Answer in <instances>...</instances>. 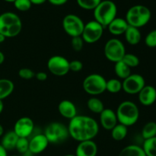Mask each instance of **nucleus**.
<instances>
[{"label":"nucleus","instance_id":"0eeeda50","mask_svg":"<svg viewBox=\"0 0 156 156\" xmlns=\"http://www.w3.org/2000/svg\"><path fill=\"white\" fill-rule=\"evenodd\" d=\"M107 80L103 76L98 73L88 75L82 82L83 89L87 94L97 96L106 91Z\"/></svg>","mask_w":156,"mask_h":156},{"label":"nucleus","instance_id":"c756f323","mask_svg":"<svg viewBox=\"0 0 156 156\" xmlns=\"http://www.w3.org/2000/svg\"><path fill=\"white\" fill-rule=\"evenodd\" d=\"M122 61L130 69L136 68L140 63V58L133 53H126L122 59Z\"/></svg>","mask_w":156,"mask_h":156},{"label":"nucleus","instance_id":"423d86ee","mask_svg":"<svg viewBox=\"0 0 156 156\" xmlns=\"http://www.w3.org/2000/svg\"><path fill=\"white\" fill-rule=\"evenodd\" d=\"M44 134L49 143L52 144H60L66 141L69 137L68 126L59 122L49 123L45 127Z\"/></svg>","mask_w":156,"mask_h":156},{"label":"nucleus","instance_id":"4468645a","mask_svg":"<svg viewBox=\"0 0 156 156\" xmlns=\"http://www.w3.org/2000/svg\"><path fill=\"white\" fill-rule=\"evenodd\" d=\"M49 141L44 133H37L29 138V151L34 155L42 153L48 147Z\"/></svg>","mask_w":156,"mask_h":156},{"label":"nucleus","instance_id":"7c9ffc66","mask_svg":"<svg viewBox=\"0 0 156 156\" xmlns=\"http://www.w3.org/2000/svg\"><path fill=\"white\" fill-rule=\"evenodd\" d=\"M102 0H76L77 4L85 10H94Z\"/></svg>","mask_w":156,"mask_h":156},{"label":"nucleus","instance_id":"f704fd0d","mask_svg":"<svg viewBox=\"0 0 156 156\" xmlns=\"http://www.w3.org/2000/svg\"><path fill=\"white\" fill-rule=\"evenodd\" d=\"M18 76L24 80H30L35 77V73L29 68H22L18 71Z\"/></svg>","mask_w":156,"mask_h":156},{"label":"nucleus","instance_id":"f3484780","mask_svg":"<svg viewBox=\"0 0 156 156\" xmlns=\"http://www.w3.org/2000/svg\"><path fill=\"white\" fill-rule=\"evenodd\" d=\"M98 146L94 140L79 143L76 149V156H97Z\"/></svg>","mask_w":156,"mask_h":156},{"label":"nucleus","instance_id":"1a4fd4ad","mask_svg":"<svg viewBox=\"0 0 156 156\" xmlns=\"http://www.w3.org/2000/svg\"><path fill=\"white\" fill-rule=\"evenodd\" d=\"M62 28L71 37L82 36L85 23L82 18L74 14L66 15L62 19Z\"/></svg>","mask_w":156,"mask_h":156},{"label":"nucleus","instance_id":"a19ab883","mask_svg":"<svg viewBox=\"0 0 156 156\" xmlns=\"http://www.w3.org/2000/svg\"><path fill=\"white\" fill-rule=\"evenodd\" d=\"M0 156H8V151L0 144Z\"/></svg>","mask_w":156,"mask_h":156},{"label":"nucleus","instance_id":"dca6fc26","mask_svg":"<svg viewBox=\"0 0 156 156\" xmlns=\"http://www.w3.org/2000/svg\"><path fill=\"white\" fill-rule=\"evenodd\" d=\"M138 99L143 106H151L156 101V88L152 85H146L138 94Z\"/></svg>","mask_w":156,"mask_h":156},{"label":"nucleus","instance_id":"f8f14e48","mask_svg":"<svg viewBox=\"0 0 156 156\" xmlns=\"http://www.w3.org/2000/svg\"><path fill=\"white\" fill-rule=\"evenodd\" d=\"M123 91L128 94H138L146 85L144 77L140 74H130L122 82Z\"/></svg>","mask_w":156,"mask_h":156},{"label":"nucleus","instance_id":"de8ad7c7","mask_svg":"<svg viewBox=\"0 0 156 156\" xmlns=\"http://www.w3.org/2000/svg\"><path fill=\"white\" fill-rule=\"evenodd\" d=\"M4 1L7 2H14L15 0H4Z\"/></svg>","mask_w":156,"mask_h":156},{"label":"nucleus","instance_id":"8fccbe9b","mask_svg":"<svg viewBox=\"0 0 156 156\" xmlns=\"http://www.w3.org/2000/svg\"><path fill=\"white\" fill-rule=\"evenodd\" d=\"M12 156H21V155H12Z\"/></svg>","mask_w":156,"mask_h":156},{"label":"nucleus","instance_id":"ea45409f","mask_svg":"<svg viewBox=\"0 0 156 156\" xmlns=\"http://www.w3.org/2000/svg\"><path fill=\"white\" fill-rule=\"evenodd\" d=\"M47 1V0H30V2H31L32 5H37L44 4V3L46 2Z\"/></svg>","mask_w":156,"mask_h":156},{"label":"nucleus","instance_id":"20e7f679","mask_svg":"<svg viewBox=\"0 0 156 156\" xmlns=\"http://www.w3.org/2000/svg\"><path fill=\"white\" fill-rule=\"evenodd\" d=\"M151 17L152 12L149 8L143 5H136L128 9L125 19L129 26L140 29L149 22Z\"/></svg>","mask_w":156,"mask_h":156},{"label":"nucleus","instance_id":"6e6552de","mask_svg":"<svg viewBox=\"0 0 156 156\" xmlns=\"http://www.w3.org/2000/svg\"><path fill=\"white\" fill-rule=\"evenodd\" d=\"M104 53L108 61L116 63L121 61L126 53L124 44L120 40L111 38L105 44Z\"/></svg>","mask_w":156,"mask_h":156},{"label":"nucleus","instance_id":"09e8293b","mask_svg":"<svg viewBox=\"0 0 156 156\" xmlns=\"http://www.w3.org/2000/svg\"><path fill=\"white\" fill-rule=\"evenodd\" d=\"M64 156H76V155H71V154H68V155H66Z\"/></svg>","mask_w":156,"mask_h":156},{"label":"nucleus","instance_id":"5701e85b","mask_svg":"<svg viewBox=\"0 0 156 156\" xmlns=\"http://www.w3.org/2000/svg\"><path fill=\"white\" fill-rule=\"evenodd\" d=\"M118 156H146L142 146L137 145H129L123 148Z\"/></svg>","mask_w":156,"mask_h":156},{"label":"nucleus","instance_id":"b1692460","mask_svg":"<svg viewBox=\"0 0 156 156\" xmlns=\"http://www.w3.org/2000/svg\"><path fill=\"white\" fill-rule=\"evenodd\" d=\"M111 137L115 141H122L126 137L128 134V127L121 124L117 123L114 128L111 130Z\"/></svg>","mask_w":156,"mask_h":156},{"label":"nucleus","instance_id":"c03bdc74","mask_svg":"<svg viewBox=\"0 0 156 156\" xmlns=\"http://www.w3.org/2000/svg\"><path fill=\"white\" fill-rule=\"evenodd\" d=\"M3 110H4V103L2 100H0V114L2 113Z\"/></svg>","mask_w":156,"mask_h":156},{"label":"nucleus","instance_id":"37998d69","mask_svg":"<svg viewBox=\"0 0 156 156\" xmlns=\"http://www.w3.org/2000/svg\"><path fill=\"white\" fill-rule=\"evenodd\" d=\"M35 155H34L33 153H32L31 152H30V151H27L26 152H24V154H22L21 156H34Z\"/></svg>","mask_w":156,"mask_h":156},{"label":"nucleus","instance_id":"2eb2a0df","mask_svg":"<svg viewBox=\"0 0 156 156\" xmlns=\"http://www.w3.org/2000/svg\"><path fill=\"white\" fill-rule=\"evenodd\" d=\"M99 120L101 126L106 130L111 131L118 123L116 112L111 108H105L99 114Z\"/></svg>","mask_w":156,"mask_h":156},{"label":"nucleus","instance_id":"a18cd8bd","mask_svg":"<svg viewBox=\"0 0 156 156\" xmlns=\"http://www.w3.org/2000/svg\"><path fill=\"white\" fill-rule=\"evenodd\" d=\"M3 134H4V128H3L2 125L0 123V137L2 136Z\"/></svg>","mask_w":156,"mask_h":156},{"label":"nucleus","instance_id":"412c9836","mask_svg":"<svg viewBox=\"0 0 156 156\" xmlns=\"http://www.w3.org/2000/svg\"><path fill=\"white\" fill-rule=\"evenodd\" d=\"M125 40L130 45H137L140 43L142 39V34L140 29L129 26L124 33Z\"/></svg>","mask_w":156,"mask_h":156},{"label":"nucleus","instance_id":"4be33fe9","mask_svg":"<svg viewBox=\"0 0 156 156\" xmlns=\"http://www.w3.org/2000/svg\"><path fill=\"white\" fill-rule=\"evenodd\" d=\"M15 89L13 82L9 79H0V100H4L12 94Z\"/></svg>","mask_w":156,"mask_h":156},{"label":"nucleus","instance_id":"a878e982","mask_svg":"<svg viewBox=\"0 0 156 156\" xmlns=\"http://www.w3.org/2000/svg\"><path fill=\"white\" fill-rule=\"evenodd\" d=\"M114 72L119 79H125L131 74V69L126 66L123 61H120L115 63L114 66Z\"/></svg>","mask_w":156,"mask_h":156},{"label":"nucleus","instance_id":"58836bf2","mask_svg":"<svg viewBox=\"0 0 156 156\" xmlns=\"http://www.w3.org/2000/svg\"><path fill=\"white\" fill-rule=\"evenodd\" d=\"M50 4L53 5L60 6L62 5L66 4L68 2V0H47Z\"/></svg>","mask_w":156,"mask_h":156},{"label":"nucleus","instance_id":"a211bd4d","mask_svg":"<svg viewBox=\"0 0 156 156\" xmlns=\"http://www.w3.org/2000/svg\"><path fill=\"white\" fill-rule=\"evenodd\" d=\"M58 111L64 118L72 120L77 114V108L73 101L69 100H63L58 105Z\"/></svg>","mask_w":156,"mask_h":156},{"label":"nucleus","instance_id":"7ed1b4c3","mask_svg":"<svg viewBox=\"0 0 156 156\" xmlns=\"http://www.w3.org/2000/svg\"><path fill=\"white\" fill-rule=\"evenodd\" d=\"M115 112L118 123L127 127L136 124L140 118V110L138 106L131 101H124L121 102Z\"/></svg>","mask_w":156,"mask_h":156},{"label":"nucleus","instance_id":"cd10ccee","mask_svg":"<svg viewBox=\"0 0 156 156\" xmlns=\"http://www.w3.org/2000/svg\"><path fill=\"white\" fill-rule=\"evenodd\" d=\"M142 148L146 156H156V136L145 140Z\"/></svg>","mask_w":156,"mask_h":156},{"label":"nucleus","instance_id":"c9c22d12","mask_svg":"<svg viewBox=\"0 0 156 156\" xmlns=\"http://www.w3.org/2000/svg\"><path fill=\"white\" fill-rule=\"evenodd\" d=\"M84 41L82 37H72L71 46L73 50L76 52H79L82 50L84 46Z\"/></svg>","mask_w":156,"mask_h":156},{"label":"nucleus","instance_id":"6ab92c4d","mask_svg":"<svg viewBox=\"0 0 156 156\" xmlns=\"http://www.w3.org/2000/svg\"><path fill=\"white\" fill-rule=\"evenodd\" d=\"M129 24L126 22L125 18H115L108 26V30L110 33L115 36L124 34L125 31L126 30Z\"/></svg>","mask_w":156,"mask_h":156},{"label":"nucleus","instance_id":"2f4dec72","mask_svg":"<svg viewBox=\"0 0 156 156\" xmlns=\"http://www.w3.org/2000/svg\"><path fill=\"white\" fill-rule=\"evenodd\" d=\"M15 149L21 155L24 154L29 150V139L27 138H18L16 143Z\"/></svg>","mask_w":156,"mask_h":156},{"label":"nucleus","instance_id":"bb28decb","mask_svg":"<svg viewBox=\"0 0 156 156\" xmlns=\"http://www.w3.org/2000/svg\"><path fill=\"white\" fill-rule=\"evenodd\" d=\"M142 136L145 140L156 136V123L150 121L146 123L142 129Z\"/></svg>","mask_w":156,"mask_h":156},{"label":"nucleus","instance_id":"79ce46f5","mask_svg":"<svg viewBox=\"0 0 156 156\" xmlns=\"http://www.w3.org/2000/svg\"><path fill=\"white\" fill-rule=\"evenodd\" d=\"M5 59V57L4 53H3L2 51H0V65H2V64L4 62Z\"/></svg>","mask_w":156,"mask_h":156},{"label":"nucleus","instance_id":"aec40b11","mask_svg":"<svg viewBox=\"0 0 156 156\" xmlns=\"http://www.w3.org/2000/svg\"><path fill=\"white\" fill-rule=\"evenodd\" d=\"M19 137L15 134L13 130L9 131L3 134L2 136L1 143L0 144L5 148L7 151H12L15 149L16 143Z\"/></svg>","mask_w":156,"mask_h":156},{"label":"nucleus","instance_id":"49530a36","mask_svg":"<svg viewBox=\"0 0 156 156\" xmlns=\"http://www.w3.org/2000/svg\"><path fill=\"white\" fill-rule=\"evenodd\" d=\"M5 39H6L4 35H2V34H0V44H1V43L4 42V41H5Z\"/></svg>","mask_w":156,"mask_h":156},{"label":"nucleus","instance_id":"72a5a7b5","mask_svg":"<svg viewBox=\"0 0 156 156\" xmlns=\"http://www.w3.org/2000/svg\"><path fill=\"white\" fill-rule=\"evenodd\" d=\"M145 44L148 47L155 48L156 47V29L151 30L145 37Z\"/></svg>","mask_w":156,"mask_h":156},{"label":"nucleus","instance_id":"4c0bfd02","mask_svg":"<svg viewBox=\"0 0 156 156\" xmlns=\"http://www.w3.org/2000/svg\"><path fill=\"white\" fill-rule=\"evenodd\" d=\"M47 77L48 76L45 72H38V73H35V78L37 80L40 81V82H44L47 80Z\"/></svg>","mask_w":156,"mask_h":156},{"label":"nucleus","instance_id":"393cba45","mask_svg":"<svg viewBox=\"0 0 156 156\" xmlns=\"http://www.w3.org/2000/svg\"><path fill=\"white\" fill-rule=\"evenodd\" d=\"M87 107L90 111L94 114H100L105 109V105L101 99L96 97L90 98L87 101Z\"/></svg>","mask_w":156,"mask_h":156},{"label":"nucleus","instance_id":"e433bc0d","mask_svg":"<svg viewBox=\"0 0 156 156\" xmlns=\"http://www.w3.org/2000/svg\"><path fill=\"white\" fill-rule=\"evenodd\" d=\"M82 69H83V63L80 60L74 59L69 62V71L78 73V72H80Z\"/></svg>","mask_w":156,"mask_h":156},{"label":"nucleus","instance_id":"ddd939ff","mask_svg":"<svg viewBox=\"0 0 156 156\" xmlns=\"http://www.w3.org/2000/svg\"><path fill=\"white\" fill-rule=\"evenodd\" d=\"M34 129L35 126L33 120L28 117H23L15 122L13 131L19 138L29 139Z\"/></svg>","mask_w":156,"mask_h":156},{"label":"nucleus","instance_id":"9b49d317","mask_svg":"<svg viewBox=\"0 0 156 156\" xmlns=\"http://www.w3.org/2000/svg\"><path fill=\"white\" fill-rule=\"evenodd\" d=\"M47 68L54 76H64L69 72V61L64 56L55 55L47 61Z\"/></svg>","mask_w":156,"mask_h":156},{"label":"nucleus","instance_id":"f257e3e1","mask_svg":"<svg viewBox=\"0 0 156 156\" xmlns=\"http://www.w3.org/2000/svg\"><path fill=\"white\" fill-rule=\"evenodd\" d=\"M68 130L69 136L80 143L95 138L99 132V125L89 116L77 115L70 120Z\"/></svg>","mask_w":156,"mask_h":156},{"label":"nucleus","instance_id":"f03ea898","mask_svg":"<svg viewBox=\"0 0 156 156\" xmlns=\"http://www.w3.org/2000/svg\"><path fill=\"white\" fill-rule=\"evenodd\" d=\"M22 30V21L17 14L6 12L0 15V34L6 38L15 37Z\"/></svg>","mask_w":156,"mask_h":156},{"label":"nucleus","instance_id":"c85d7f7f","mask_svg":"<svg viewBox=\"0 0 156 156\" xmlns=\"http://www.w3.org/2000/svg\"><path fill=\"white\" fill-rule=\"evenodd\" d=\"M123 90L122 82L119 79H111L107 80L106 91L111 94H117Z\"/></svg>","mask_w":156,"mask_h":156},{"label":"nucleus","instance_id":"39448f33","mask_svg":"<svg viewBox=\"0 0 156 156\" xmlns=\"http://www.w3.org/2000/svg\"><path fill=\"white\" fill-rule=\"evenodd\" d=\"M117 7L111 0H102L93 10L94 21L101 24L104 27H108L110 23L117 18Z\"/></svg>","mask_w":156,"mask_h":156},{"label":"nucleus","instance_id":"473e14b6","mask_svg":"<svg viewBox=\"0 0 156 156\" xmlns=\"http://www.w3.org/2000/svg\"><path fill=\"white\" fill-rule=\"evenodd\" d=\"M13 3L15 9L20 12H27L32 6L30 0H15Z\"/></svg>","mask_w":156,"mask_h":156},{"label":"nucleus","instance_id":"9d476101","mask_svg":"<svg viewBox=\"0 0 156 156\" xmlns=\"http://www.w3.org/2000/svg\"><path fill=\"white\" fill-rule=\"evenodd\" d=\"M104 29L105 27L94 20L90 21L85 24L81 37L86 44H95L103 36Z\"/></svg>","mask_w":156,"mask_h":156}]
</instances>
